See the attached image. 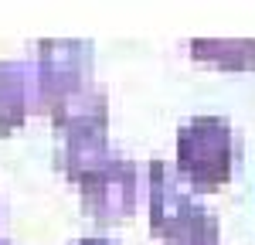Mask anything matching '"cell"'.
Segmentation results:
<instances>
[{"instance_id": "obj_4", "label": "cell", "mask_w": 255, "mask_h": 245, "mask_svg": "<svg viewBox=\"0 0 255 245\" xmlns=\"http://www.w3.org/2000/svg\"><path fill=\"white\" fill-rule=\"evenodd\" d=\"M82 208L89 218H96L99 225H116L126 222L139 201V167L129 157H113L109 163H102L99 170L85 174L79 181Z\"/></svg>"}, {"instance_id": "obj_6", "label": "cell", "mask_w": 255, "mask_h": 245, "mask_svg": "<svg viewBox=\"0 0 255 245\" xmlns=\"http://www.w3.org/2000/svg\"><path fill=\"white\" fill-rule=\"evenodd\" d=\"M48 116H51L55 133H72V129H89V126L106 129V122H109V92H106V85L89 82L75 92L61 96L48 109Z\"/></svg>"}, {"instance_id": "obj_1", "label": "cell", "mask_w": 255, "mask_h": 245, "mask_svg": "<svg viewBox=\"0 0 255 245\" xmlns=\"http://www.w3.org/2000/svg\"><path fill=\"white\" fill-rule=\"evenodd\" d=\"M150 228L167 245H218L221 225L194 201L187 184L180 181L174 163L150 160Z\"/></svg>"}, {"instance_id": "obj_7", "label": "cell", "mask_w": 255, "mask_h": 245, "mask_svg": "<svg viewBox=\"0 0 255 245\" xmlns=\"http://www.w3.org/2000/svg\"><path fill=\"white\" fill-rule=\"evenodd\" d=\"M34 102V65L0 61V136L14 133L27 120Z\"/></svg>"}, {"instance_id": "obj_2", "label": "cell", "mask_w": 255, "mask_h": 245, "mask_svg": "<svg viewBox=\"0 0 255 245\" xmlns=\"http://www.w3.org/2000/svg\"><path fill=\"white\" fill-rule=\"evenodd\" d=\"M235 167V129L221 116H194L177 129L180 181L194 191H218L232 181Z\"/></svg>"}, {"instance_id": "obj_10", "label": "cell", "mask_w": 255, "mask_h": 245, "mask_svg": "<svg viewBox=\"0 0 255 245\" xmlns=\"http://www.w3.org/2000/svg\"><path fill=\"white\" fill-rule=\"evenodd\" d=\"M0 245H10V242H7V239H3V235H0Z\"/></svg>"}, {"instance_id": "obj_8", "label": "cell", "mask_w": 255, "mask_h": 245, "mask_svg": "<svg viewBox=\"0 0 255 245\" xmlns=\"http://www.w3.org/2000/svg\"><path fill=\"white\" fill-rule=\"evenodd\" d=\"M191 58L225 72H245L255 68V41H194Z\"/></svg>"}, {"instance_id": "obj_3", "label": "cell", "mask_w": 255, "mask_h": 245, "mask_svg": "<svg viewBox=\"0 0 255 245\" xmlns=\"http://www.w3.org/2000/svg\"><path fill=\"white\" fill-rule=\"evenodd\" d=\"M92 41H41L34 55V102L31 113H48L61 96L92 82Z\"/></svg>"}, {"instance_id": "obj_9", "label": "cell", "mask_w": 255, "mask_h": 245, "mask_svg": "<svg viewBox=\"0 0 255 245\" xmlns=\"http://www.w3.org/2000/svg\"><path fill=\"white\" fill-rule=\"evenodd\" d=\"M72 245H119L116 239H102V235H92V239H79V242Z\"/></svg>"}, {"instance_id": "obj_5", "label": "cell", "mask_w": 255, "mask_h": 245, "mask_svg": "<svg viewBox=\"0 0 255 245\" xmlns=\"http://www.w3.org/2000/svg\"><path fill=\"white\" fill-rule=\"evenodd\" d=\"M61 136H65V140H61V146L55 150V163L61 167V174H65L68 181H75V184H79L85 174L99 170L102 163H109L116 157V150H113L106 129L89 126V129H72V133H61Z\"/></svg>"}]
</instances>
